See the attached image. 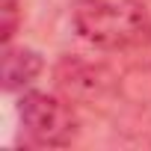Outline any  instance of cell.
Returning a JSON list of instances; mask_svg holds the SVG:
<instances>
[{"instance_id":"3957f363","label":"cell","mask_w":151,"mask_h":151,"mask_svg":"<svg viewBox=\"0 0 151 151\" xmlns=\"http://www.w3.org/2000/svg\"><path fill=\"white\" fill-rule=\"evenodd\" d=\"M116 77L98 62H86L80 56H65L56 68V83L65 92L68 101H80V104H101L113 95Z\"/></svg>"},{"instance_id":"277c9868","label":"cell","mask_w":151,"mask_h":151,"mask_svg":"<svg viewBox=\"0 0 151 151\" xmlns=\"http://www.w3.org/2000/svg\"><path fill=\"white\" fill-rule=\"evenodd\" d=\"M45 62L42 53L33 47H6L3 53V89L6 92H21L36 83Z\"/></svg>"},{"instance_id":"5b68a950","label":"cell","mask_w":151,"mask_h":151,"mask_svg":"<svg viewBox=\"0 0 151 151\" xmlns=\"http://www.w3.org/2000/svg\"><path fill=\"white\" fill-rule=\"evenodd\" d=\"M3 27H0V33H3V42L9 45L15 30H18V0H3Z\"/></svg>"},{"instance_id":"6da1fadb","label":"cell","mask_w":151,"mask_h":151,"mask_svg":"<svg viewBox=\"0 0 151 151\" xmlns=\"http://www.w3.org/2000/svg\"><path fill=\"white\" fill-rule=\"evenodd\" d=\"M71 21L86 42L107 50L130 47L151 33L142 0H74Z\"/></svg>"},{"instance_id":"7a4b0ae2","label":"cell","mask_w":151,"mask_h":151,"mask_svg":"<svg viewBox=\"0 0 151 151\" xmlns=\"http://www.w3.org/2000/svg\"><path fill=\"white\" fill-rule=\"evenodd\" d=\"M18 116L36 145L65 148L77 136V116L68 98H56L47 92H27L21 95Z\"/></svg>"}]
</instances>
